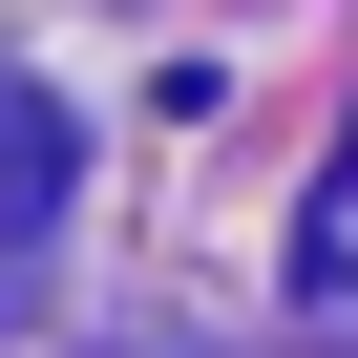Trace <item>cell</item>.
I'll use <instances>...</instances> for the list:
<instances>
[{
	"label": "cell",
	"mask_w": 358,
	"mask_h": 358,
	"mask_svg": "<svg viewBox=\"0 0 358 358\" xmlns=\"http://www.w3.org/2000/svg\"><path fill=\"white\" fill-rule=\"evenodd\" d=\"M64 190H85V127H64L22 64H0V316L43 295V253H64Z\"/></svg>",
	"instance_id": "1"
}]
</instances>
